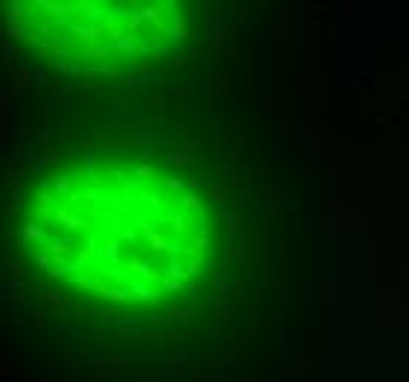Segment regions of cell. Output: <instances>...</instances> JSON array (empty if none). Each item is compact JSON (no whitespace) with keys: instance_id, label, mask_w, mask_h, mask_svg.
I'll return each instance as SVG.
<instances>
[{"instance_id":"1","label":"cell","mask_w":409,"mask_h":382,"mask_svg":"<svg viewBox=\"0 0 409 382\" xmlns=\"http://www.w3.org/2000/svg\"><path fill=\"white\" fill-rule=\"evenodd\" d=\"M197 194L127 165L62 174L38 194L27 244L44 274L86 300L162 309L200 294L215 232Z\"/></svg>"},{"instance_id":"2","label":"cell","mask_w":409,"mask_h":382,"mask_svg":"<svg viewBox=\"0 0 409 382\" xmlns=\"http://www.w3.org/2000/svg\"><path fill=\"white\" fill-rule=\"evenodd\" d=\"M24 38L86 62H144L180 38L171 3H24Z\"/></svg>"}]
</instances>
